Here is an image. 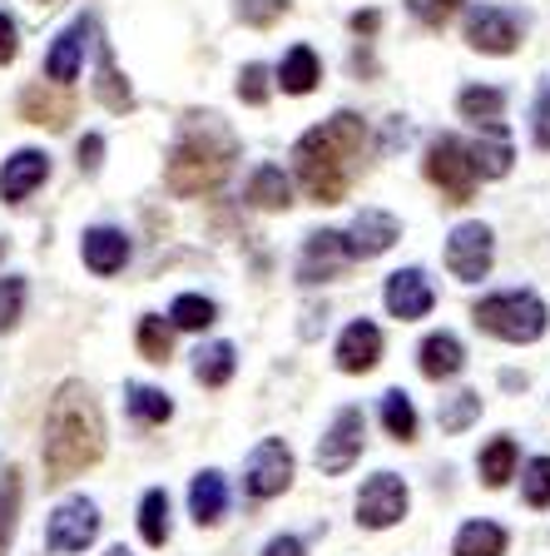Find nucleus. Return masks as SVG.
Instances as JSON below:
<instances>
[{
	"mask_svg": "<svg viewBox=\"0 0 550 556\" xmlns=\"http://www.w3.org/2000/svg\"><path fill=\"white\" fill-rule=\"evenodd\" d=\"M362 144H367V125H362V115H353V110L322 119V125H312L308 135L298 139L293 160H298V179H303L312 204H343L353 179H357Z\"/></svg>",
	"mask_w": 550,
	"mask_h": 556,
	"instance_id": "1",
	"label": "nucleus"
},
{
	"mask_svg": "<svg viewBox=\"0 0 550 556\" xmlns=\"http://www.w3.org/2000/svg\"><path fill=\"white\" fill-rule=\"evenodd\" d=\"M94 94H100L104 110H115V115H129L135 110V90L125 85V75L115 70V60H110V50L100 46V75H94Z\"/></svg>",
	"mask_w": 550,
	"mask_h": 556,
	"instance_id": "26",
	"label": "nucleus"
},
{
	"mask_svg": "<svg viewBox=\"0 0 550 556\" xmlns=\"http://www.w3.org/2000/svg\"><path fill=\"white\" fill-rule=\"evenodd\" d=\"M100 154H104V139L100 135H85L80 139V169L94 174V169H100Z\"/></svg>",
	"mask_w": 550,
	"mask_h": 556,
	"instance_id": "44",
	"label": "nucleus"
},
{
	"mask_svg": "<svg viewBox=\"0 0 550 556\" xmlns=\"http://www.w3.org/2000/svg\"><path fill=\"white\" fill-rule=\"evenodd\" d=\"M25 308V278H0V333H11L21 324Z\"/></svg>",
	"mask_w": 550,
	"mask_h": 556,
	"instance_id": "39",
	"label": "nucleus"
},
{
	"mask_svg": "<svg viewBox=\"0 0 550 556\" xmlns=\"http://www.w3.org/2000/svg\"><path fill=\"white\" fill-rule=\"evenodd\" d=\"M466 40L482 55H511L521 46V21L511 11H501V5H476L466 15Z\"/></svg>",
	"mask_w": 550,
	"mask_h": 556,
	"instance_id": "11",
	"label": "nucleus"
},
{
	"mask_svg": "<svg viewBox=\"0 0 550 556\" xmlns=\"http://www.w3.org/2000/svg\"><path fill=\"white\" fill-rule=\"evenodd\" d=\"M223 507H229V486H223V477L199 472L194 486H189V511H194V521L199 527H214V521L223 517Z\"/></svg>",
	"mask_w": 550,
	"mask_h": 556,
	"instance_id": "23",
	"label": "nucleus"
},
{
	"mask_svg": "<svg viewBox=\"0 0 550 556\" xmlns=\"http://www.w3.org/2000/svg\"><path fill=\"white\" fill-rule=\"evenodd\" d=\"M135 343H139V353L150 363H169V353H174V324H164V318H139V333H135Z\"/></svg>",
	"mask_w": 550,
	"mask_h": 556,
	"instance_id": "34",
	"label": "nucleus"
},
{
	"mask_svg": "<svg viewBox=\"0 0 550 556\" xmlns=\"http://www.w3.org/2000/svg\"><path fill=\"white\" fill-rule=\"evenodd\" d=\"M40 5H55V0H40Z\"/></svg>",
	"mask_w": 550,
	"mask_h": 556,
	"instance_id": "48",
	"label": "nucleus"
},
{
	"mask_svg": "<svg viewBox=\"0 0 550 556\" xmlns=\"http://www.w3.org/2000/svg\"><path fill=\"white\" fill-rule=\"evenodd\" d=\"M21 115L30 125H50V129H65L75 119V94L69 90H50V85H30L21 94Z\"/></svg>",
	"mask_w": 550,
	"mask_h": 556,
	"instance_id": "18",
	"label": "nucleus"
},
{
	"mask_svg": "<svg viewBox=\"0 0 550 556\" xmlns=\"http://www.w3.org/2000/svg\"><path fill=\"white\" fill-rule=\"evenodd\" d=\"M248 204L253 208H287L293 204V185H287V174L278 164H258L248 179Z\"/></svg>",
	"mask_w": 550,
	"mask_h": 556,
	"instance_id": "25",
	"label": "nucleus"
},
{
	"mask_svg": "<svg viewBox=\"0 0 550 556\" xmlns=\"http://www.w3.org/2000/svg\"><path fill=\"white\" fill-rule=\"evenodd\" d=\"M322 80V60L312 55V46H293L283 55V65H278V80L283 85V94H312Z\"/></svg>",
	"mask_w": 550,
	"mask_h": 556,
	"instance_id": "22",
	"label": "nucleus"
},
{
	"mask_svg": "<svg viewBox=\"0 0 550 556\" xmlns=\"http://www.w3.org/2000/svg\"><path fill=\"white\" fill-rule=\"evenodd\" d=\"M273 94V70L268 65H243L239 70V100L243 104H264Z\"/></svg>",
	"mask_w": 550,
	"mask_h": 556,
	"instance_id": "38",
	"label": "nucleus"
},
{
	"mask_svg": "<svg viewBox=\"0 0 550 556\" xmlns=\"http://www.w3.org/2000/svg\"><path fill=\"white\" fill-rule=\"evenodd\" d=\"M100 536V507L85 497H69L55 507V517H50L46 527V546L50 552H85V546Z\"/></svg>",
	"mask_w": 550,
	"mask_h": 556,
	"instance_id": "8",
	"label": "nucleus"
},
{
	"mask_svg": "<svg viewBox=\"0 0 550 556\" xmlns=\"http://www.w3.org/2000/svg\"><path fill=\"white\" fill-rule=\"evenodd\" d=\"M471 150V164H476V174L482 179H501V174H511V139H506V125L496 119V125H482V139L476 144H466Z\"/></svg>",
	"mask_w": 550,
	"mask_h": 556,
	"instance_id": "21",
	"label": "nucleus"
},
{
	"mask_svg": "<svg viewBox=\"0 0 550 556\" xmlns=\"http://www.w3.org/2000/svg\"><path fill=\"white\" fill-rule=\"evenodd\" d=\"M233 154H239V139L223 129L218 115H189L179 144L169 150V189L179 199L208 194V189L223 185Z\"/></svg>",
	"mask_w": 550,
	"mask_h": 556,
	"instance_id": "3",
	"label": "nucleus"
},
{
	"mask_svg": "<svg viewBox=\"0 0 550 556\" xmlns=\"http://www.w3.org/2000/svg\"><path fill=\"white\" fill-rule=\"evenodd\" d=\"M476 417H482V393H457L436 413V422H442V432H466Z\"/></svg>",
	"mask_w": 550,
	"mask_h": 556,
	"instance_id": "37",
	"label": "nucleus"
},
{
	"mask_svg": "<svg viewBox=\"0 0 550 556\" xmlns=\"http://www.w3.org/2000/svg\"><path fill=\"white\" fill-rule=\"evenodd\" d=\"M139 532H144L150 546L169 542V492H164V486L144 492V502H139Z\"/></svg>",
	"mask_w": 550,
	"mask_h": 556,
	"instance_id": "31",
	"label": "nucleus"
},
{
	"mask_svg": "<svg viewBox=\"0 0 550 556\" xmlns=\"http://www.w3.org/2000/svg\"><path fill=\"white\" fill-rule=\"evenodd\" d=\"M382 428H387V438H397V442H417V407L401 388L382 393Z\"/></svg>",
	"mask_w": 550,
	"mask_h": 556,
	"instance_id": "30",
	"label": "nucleus"
},
{
	"mask_svg": "<svg viewBox=\"0 0 550 556\" xmlns=\"http://www.w3.org/2000/svg\"><path fill=\"white\" fill-rule=\"evenodd\" d=\"M21 467H5V477H0V556L11 552L15 542V527H21Z\"/></svg>",
	"mask_w": 550,
	"mask_h": 556,
	"instance_id": "28",
	"label": "nucleus"
},
{
	"mask_svg": "<svg viewBox=\"0 0 550 556\" xmlns=\"http://www.w3.org/2000/svg\"><path fill=\"white\" fill-rule=\"evenodd\" d=\"M15 55H21V30H15L11 15L0 11V65H11Z\"/></svg>",
	"mask_w": 550,
	"mask_h": 556,
	"instance_id": "43",
	"label": "nucleus"
},
{
	"mask_svg": "<svg viewBox=\"0 0 550 556\" xmlns=\"http://www.w3.org/2000/svg\"><path fill=\"white\" fill-rule=\"evenodd\" d=\"M347 25H353V35H378L382 30V15L378 11H353V21H347Z\"/></svg>",
	"mask_w": 550,
	"mask_h": 556,
	"instance_id": "45",
	"label": "nucleus"
},
{
	"mask_svg": "<svg viewBox=\"0 0 550 556\" xmlns=\"http://www.w3.org/2000/svg\"><path fill=\"white\" fill-rule=\"evenodd\" d=\"M362 442H367V417H362V407H343V413L333 417V428L322 432V442H318V467H322L328 477L347 472V467L362 457Z\"/></svg>",
	"mask_w": 550,
	"mask_h": 556,
	"instance_id": "6",
	"label": "nucleus"
},
{
	"mask_svg": "<svg viewBox=\"0 0 550 556\" xmlns=\"http://www.w3.org/2000/svg\"><path fill=\"white\" fill-rule=\"evenodd\" d=\"M521 497L536 511L550 507V457H530L526 463V472H521Z\"/></svg>",
	"mask_w": 550,
	"mask_h": 556,
	"instance_id": "36",
	"label": "nucleus"
},
{
	"mask_svg": "<svg viewBox=\"0 0 550 556\" xmlns=\"http://www.w3.org/2000/svg\"><path fill=\"white\" fill-rule=\"evenodd\" d=\"M457 110L471 119V125H496L506 110V94L491 90V85H466V90L457 94Z\"/></svg>",
	"mask_w": 550,
	"mask_h": 556,
	"instance_id": "29",
	"label": "nucleus"
},
{
	"mask_svg": "<svg viewBox=\"0 0 550 556\" xmlns=\"http://www.w3.org/2000/svg\"><path fill=\"white\" fill-rule=\"evenodd\" d=\"M382 363V328L372 318L347 324V333L337 338V368L343 372H372Z\"/></svg>",
	"mask_w": 550,
	"mask_h": 556,
	"instance_id": "16",
	"label": "nucleus"
},
{
	"mask_svg": "<svg viewBox=\"0 0 550 556\" xmlns=\"http://www.w3.org/2000/svg\"><path fill=\"white\" fill-rule=\"evenodd\" d=\"M233 368H239V353H233V343H208L194 353V378L204 382V388H223V382L233 378Z\"/></svg>",
	"mask_w": 550,
	"mask_h": 556,
	"instance_id": "27",
	"label": "nucleus"
},
{
	"mask_svg": "<svg viewBox=\"0 0 550 556\" xmlns=\"http://www.w3.org/2000/svg\"><path fill=\"white\" fill-rule=\"evenodd\" d=\"M491 258H496V243L486 224H457L447 239V268L461 278V283H482L491 274Z\"/></svg>",
	"mask_w": 550,
	"mask_h": 556,
	"instance_id": "7",
	"label": "nucleus"
},
{
	"mask_svg": "<svg viewBox=\"0 0 550 556\" xmlns=\"http://www.w3.org/2000/svg\"><path fill=\"white\" fill-rule=\"evenodd\" d=\"M412 11L422 15L426 25H447L451 15L461 11V0H412Z\"/></svg>",
	"mask_w": 550,
	"mask_h": 556,
	"instance_id": "41",
	"label": "nucleus"
},
{
	"mask_svg": "<svg viewBox=\"0 0 550 556\" xmlns=\"http://www.w3.org/2000/svg\"><path fill=\"white\" fill-rule=\"evenodd\" d=\"M80 254H85V268H90V274L110 278V274H119V268L129 264V239L119 229H110V224H100V229L85 233Z\"/></svg>",
	"mask_w": 550,
	"mask_h": 556,
	"instance_id": "17",
	"label": "nucleus"
},
{
	"mask_svg": "<svg viewBox=\"0 0 550 556\" xmlns=\"http://www.w3.org/2000/svg\"><path fill=\"white\" fill-rule=\"evenodd\" d=\"M293 482V452H287L283 438H264L248 457V472H243V486L248 497H278Z\"/></svg>",
	"mask_w": 550,
	"mask_h": 556,
	"instance_id": "9",
	"label": "nucleus"
},
{
	"mask_svg": "<svg viewBox=\"0 0 550 556\" xmlns=\"http://www.w3.org/2000/svg\"><path fill=\"white\" fill-rule=\"evenodd\" d=\"M426 179L442 189L447 204H471L476 199V164H471V150L461 144L457 135H436L426 144Z\"/></svg>",
	"mask_w": 550,
	"mask_h": 556,
	"instance_id": "5",
	"label": "nucleus"
},
{
	"mask_svg": "<svg viewBox=\"0 0 550 556\" xmlns=\"http://www.w3.org/2000/svg\"><path fill=\"white\" fill-rule=\"evenodd\" d=\"M506 527H496V521H466L457 532V542H451V556H506Z\"/></svg>",
	"mask_w": 550,
	"mask_h": 556,
	"instance_id": "24",
	"label": "nucleus"
},
{
	"mask_svg": "<svg viewBox=\"0 0 550 556\" xmlns=\"http://www.w3.org/2000/svg\"><path fill=\"white\" fill-rule=\"evenodd\" d=\"M287 11V0H239V15L248 25H273Z\"/></svg>",
	"mask_w": 550,
	"mask_h": 556,
	"instance_id": "40",
	"label": "nucleus"
},
{
	"mask_svg": "<svg viewBox=\"0 0 550 556\" xmlns=\"http://www.w3.org/2000/svg\"><path fill=\"white\" fill-rule=\"evenodd\" d=\"M347 264V239L337 229H322V233H308L303 243V264H298V278L303 283H322V278H337Z\"/></svg>",
	"mask_w": 550,
	"mask_h": 556,
	"instance_id": "15",
	"label": "nucleus"
},
{
	"mask_svg": "<svg viewBox=\"0 0 550 556\" xmlns=\"http://www.w3.org/2000/svg\"><path fill=\"white\" fill-rule=\"evenodd\" d=\"M85 35H90V21H75L65 35H55V46H50V55H46V75L55 85H69L75 75H80V60H85Z\"/></svg>",
	"mask_w": 550,
	"mask_h": 556,
	"instance_id": "20",
	"label": "nucleus"
},
{
	"mask_svg": "<svg viewBox=\"0 0 550 556\" xmlns=\"http://www.w3.org/2000/svg\"><path fill=\"white\" fill-rule=\"evenodd\" d=\"M536 150L550 154V80L540 85V94H536Z\"/></svg>",
	"mask_w": 550,
	"mask_h": 556,
	"instance_id": "42",
	"label": "nucleus"
},
{
	"mask_svg": "<svg viewBox=\"0 0 550 556\" xmlns=\"http://www.w3.org/2000/svg\"><path fill=\"white\" fill-rule=\"evenodd\" d=\"M104 556H135V552H129V546H110V552H104Z\"/></svg>",
	"mask_w": 550,
	"mask_h": 556,
	"instance_id": "47",
	"label": "nucleus"
},
{
	"mask_svg": "<svg viewBox=\"0 0 550 556\" xmlns=\"http://www.w3.org/2000/svg\"><path fill=\"white\" fill-rule=\"evenodd\" d=\"M382 299H387V313L401 318V324H417V318H426V313L436 308V289L426 283L422 268H397V274L387 278Z\"/></svg>",
	"mask_w": 550,
	"mask_h": 556,
	"instance_id": "12",
	"label": "nucleus"
},
{
	"mask_svg": "<svg viewBox=\"0 0 550 556\" xmlns=\"http://www.w3.org/2000/svg\"><path fill=\"white\" fill-rule=\"evenodd\" d=\"M471 324L491 338H506V343H536V338L546 333L550 313L530 289H511V293H491V299L476 303V308H471Z\"/></svg>",
	"mask_w": 550,
	"mask_h": 556,
	"instance_id": "4",
	"label": "nucleus"
},
{
	"mask_svg": "<svg viewBox=\"0 0 550 556\" xmlns=\"http://www.w3.org/2000/svg\"><path fill=\"white\" fill-rule=\"evenodd\" d=\"M407 517V482L397 472H378L372 482L357 492V521L382 532V527H397Z\"/></svg>",
	"mask_w": 550,
	"mask_h": 556,
	"instance_id": "10",
	"label": "nucleus"
},
{
	"mask_svg": "<svg viewBox=\"0 0 550 556\" xmlns=\"http://www.w3.org/2000/svg\"><path fill=\"white\" fill-rule=\"evenodd\" d=\"M417 363H422V372L432 382H447V378H457V372L466 368V348H461L457 333H426Z\"/></svg>",
	"mask_w": 550,
	"mask_h": 556,
	"instance_id": "19",
	"label": "nucleus"
},
{
	"mask_svg": "<svg viewBox=\"0 0 550 556\" xmlns=\"http://www.w3.org/2000/svg\"><path fill=\"white\" fill-rule=\"evenodd\" d=\"M46 179H50V154L21 150L0 164V199H5V204H21V199H30Z\"/></svg>",
	"mask_w": 550,
	"mask_h": 556,
	"instance_id": "14",
	"label": "nucleus"
},
{
	"mask_svg": "<svg viewBox=\"0 0 550 556\" xmlns=\"http://www.w3.org/2000/svg\"><path fill=\"white\" fill-rule=\"evenodd\" d=\"M343 239H347V258H378L401 239V224L392 219L387 208H362Z\"/></svg>",
	"mask_w": 550,
	"mask_h": 556,
	"instance_id": "13",
	"label": "nucleus"
},
{
	"mask_svg": "<svg viewBox=\"0 0 550 556\" xmlns=\"http://www.w3.org/2000/svg\"><path fill=\"white\" fill-rule=\"evenodd\" d=\"M104 457V417L85 382H60L46 413V482H69Z\"/></svg>",
	"mask_w": 550,
	"mask_h": 556,
	"instance_id": "2",
	"label": "nucleus"
},
{
	"mask_svg": "<svg viewBox=\"0 0 550 556\" xmlns=\"http://www.w3.org/2000/svg\"><path fill=\"white\" fill-rule=\"evenodd\" d=\"M129 413H135L139 422H169L174 403H169V393H159V388H144V382H135V388H129Z\"/></svg>",
	"mask_w": 550,
	"mask_h": 556,
	"instance_id": "35",
	"label": "nucleus"
},
{
	"mask_svg": "<svg viewBox=\"0 0 550 556\" xmlns=\"http://www.w3.org/2000/svg\"><path fill=\"white\" fill-rule=\"evenodd\" d=\"M264 556H303V542L298 536H273V542L264 546Z\"/></svg>",
	"mask_w": 550,
	"mask_h": 556,
	"instance_id": "46",
	"label": "nucleus"
},
{
	"mask_svg": "<svg viewBox=\"0 0 550 556\" xmlns=\"http://www.w3.org/2000/svg\"><path fill=\"white\" fill-rule=\"evenodd\" d=\"M476 467H482V482L486 486H506L511 477H516V442H511V438H496L491 447L482 452V463H476Z\"/></svg>",
	"mask_w": 550,
	"mask_h": 556,
	"instance_id": "33",
	"label": "nucleus"
},
{
	"mask_svg": "<svg viewBox=\"0 0 550 556\" xmlns=\"http://www.w3.org/2000/svg\"><path fill=\"white\" fill-rule=\"evenodd\" d=\"M169 318H174V328H183V333H204V328L218 318V308H214V299H204V293H179Z\"/></svg>",
	"mask_w": 550,
	"mask_h": 556,
	"instance_id": "32",
	"label": "nucleus"
}]
</instances>
